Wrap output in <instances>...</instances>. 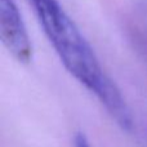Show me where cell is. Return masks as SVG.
Segmentation results:
<instances>
[{"instance_id": "3", "label": "cell", "mask_w": 147, "mask_h": 147, "mask_svg": "<svg viewBox=\"0 0 147 147\" xmlns=\"http://www.w3.org/2000/svg\"><path fill=\"white\" fill-rule=\"evenodd\" d=\"M74 145H75V147H92L90 143H89V141H88V138H86L85 134H83V133H80V134H78L75 137Z\"/></svg>"}, {"instance_id": "2", "label": "cell", "mask_w": 147, "mask_h": 147, "mask_svg": "<svg viewBox=\"0 0 147 147\" xmlns=\"http://www.w3.org/2000/svg\"><path fill=\"white\" fill-rule=\"evenodd\" d=\"M0 35L10 54L21 63L32 59V45L14 0H0Z\"/></svg>"}, {"instance_id": "1", "label": "cell", "mask_w": 147, "mask_h": 147, "mask_svg": "<svg viewBox=\"0 0 147 147\" xmlns=\"http://www.w3.org/2000/svg\"><path fill=\"white\" fill-rule=\"evenodd\" d=\"M48 41L69 74L89 90L125 132L133 116L119 86L102 67L96 52L58 0H28Z\"/></svg>"}]
</instances>
